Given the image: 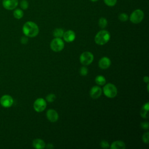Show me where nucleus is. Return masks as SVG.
Wrapping results in <instances>:
<instances>
[{
    "label": "nucleus",
    "mask_w": 149,
    "mask_h": 149,
    "mask_svg": "<svg viewBox=\"0 0 149 149\" xmlns=\"http://www.w3.org/2000/svg\"><path fill=\"white\" fill-rule=\"evenodd\" d=\"M24 34L28 37H34L39 33V28L36 23L31 21L26 22L22 28Z\"/></svg>",
    "instance_id": "1"
},
{
    "label": "nucleus",
    "mask_w": 149,
    "mask_h": 149,
    "mask_svg": "<svg viewBox=\"0 0 149 149\" xmlns=\"http://www.w3.org/2000/svg\"><path fill=\"white\" fill-rule=\"evenodd\" d=\"M110 39L109 33L105 30L100 31L95 36L94 41L98 45H104L108 42Z\"/></svg>",
    "instance_id": "2"
},
{
    "label": "nucleus",
    "mask_w": 149,
    "mask_h": 149,
    "mask_svg": "<svg viewBox=\"0 0 149 149\" xmlns=\"http://www.w3.org/2000/svg\"><path fill=\"white\" fill-rule=\"evenodd\" d=\"M103 93L108 98H114L116 96L118 90L116 87L112 83H107L103 87Z\"/></svg>",
    "instance_id": "3"
},
{
    "label": "nucleus",
    "mask_w": 149,
    "mask_h": 149,
    "mask_svg": "<svg viewBox=\"0 0 149 149\" xmlns=\"http://www.w3.org/2000/svg\"><path fill=\"white\" fill-rule=\"evenodd\" d=\"M144 16V14L143 10L141 9H136L131 13L129 19L132 23L138 24L143 20Z\"/></svg>",
    "instance_id": "4"
},
{
    "label": "nucleus",
    "mask_w": 149,
    "mask_h": 149,
    "mask_svg": "<svg viewBox=\"0 0 149 149\" xmlns=\"http://www.w3.org/2000/svg\"><path fill=\"white\" fill-rule=\"evenodd\" d=\"M50 48L54 52H59L64 48V42L61 38L55 37L50 43Z\"/></svg>",
    "instance_id": "5"
},
{
    "label": "nucleus",
    "mask_w": 149,
    "mask_h": 149,
    "mask_svg": "<svg viewBox=\"0 0 149 149\" xmlns=\"http://www.w3.org/2000/svg\"><path fill=\"white\" fill-rule=\"evenodd\" d=\"M94 59L93 54L88 51L83 52L80 56V61L83 65H88L92 63Z\"/></svg>",
    "instance_id": "6"
},
{
    "label": "nucleus",
    "mask_w": 149,
    "mask_h": 149,
    "mask_svg": "<svg viewBox=\"0 0 149 149\" xmlns=\"http://www.w3.org/2000/svg\"><path fill=\"white\" fill-rule=\"evenodd\" d=\"M47 107V102L45 100L42 98H37L34 102L33 108L34 110L37 112H41L43 111Z\"/></svg>",
    "instance_id": "7"
},
{
    "label": "nucleus",
    "mask_w": 149,
    "mask_h": 149,
    "mask_svg": "<svg viewBox=\"0 0 149 149\" xmlns=\"http://www.w3.org/2000/svg\"><path fill=\"white\" fill-rule=\"evenodd\" d=\"M0 104L4 108H9L13 104V99L9 95H3L0 99Z\"/></svg>",
    "instance_id": "8"
},
{
    "label": "nucleus",
    "mask_w": 149,
    "mask_h": 149,
    "mask_svg": "<svg viewBox=\"0 0 149 149\" xmlns=\"http://www.w3.org/2000/svg\"><path fill=\"white\" fill-rule=\"evenodd\" d=\"M19 3L18 0H3L2 6L7 10H13L16 9Z\"/></svg>",
    "instance_id": "9"
},
{
    "label": "nucleus",
    "mask_w": 149,
    "mask_h": 149,
    "mask_svg": "<svg viewBox=\"0 0 149 149\" xmlns=\"http://www.w3.org/2000/svg\"><path fill=\"white\" fill-rule=\"evenodd\" d=\"M46 116L48 120L51 122H55L58 120L59 116L57 112L52 109H49L47 111Z\"/></svg>",
    "instance_id": "10"
},
{
    "label": "nucleus",
    "mask_w": 149,
    "mask_h": 149,
    "mask_svg": "<svg viewBox=\"0 0 149 149\" xmlns=\"http://www.w3.org/2000/svg\"><path fill=\"white\" fill-rule=\"evenodd\" d=\"M102 89L98 86H95L91 87L90 91V97L93 99H97L99 98L102 94Z\"/></svg>",
    "instance_id": "11"
},
{
    "label": "nucleus",
    "mask_w": 149,
    "mask_h": 149,
    "mask_svg": "<svg viewBox=\"0 0 149 149\" xmlns=\"http://www.w3.org/2000/svg\"><path fill=\"white\" fill-rule=\"evenodd\" d=\"M62 37L66 42H72L75 39L76 34L73 30H69L64 32Z\"/></svg>",
    "instance_id": "12"
},
{
    "label": "nucleus",
    "mask_w": 149,
    "mask_h": 149,
    "mask_svg": "<svg viewBox=\"0 0 149 149\" xmlns=\"http://www.w3.org/2000/svg\"><path fill=\"white\" fill-rule=\"evenodd\" d=\"M111 64V60L106 56L101 58L98 62V66L102 69H106L108 68L110 66Z\"/></svg>",
    "instance_id": "13"
},
{
    "label": "nucleus",
    "mask_w": 149,
    "mask_h": 149,
    "mask_svg": "<svg viewBox=\"0 0 149 149\" xmlns=\"http://www.w3.org/2000/svg\"><path fill=\"white\" fill-rule=\"evenodd\" d=\"M33 146L37 149H43L45 147V142L41 139H36L33 141Z\"/></svg>",
    "instance_id": "14"
},
{
    "label": "nucleus",
    "mask_w": 149,
    "mask_h": 149,
    "mask_svg": "<svg viewBox=\"0 0 149 149\" xmlns=\"http://www.w3.org/2000/svg\"><path fill=\"white\" fill-rule=\"evenodd\" d=\"M126 148V145L124 142L120 140H117L113 141L110 146L111 149H124Z\"/></svg>",
    "instance_id": "15"
},
{
    "label": "nucleus",
    "mask_w": 149,
    "mask_h": 149,
    "mask_svg": "<svg viewBox=\"0 0 149 149\" xmlns=\"http://www.w3.org/2000/svg\"><path fill=\"white\" fill-rule=\"evenodd\" d=\"M149 109V102H146L141 108L140 111V115L143 118H148V111Z\"/></svg>",
    "instance_id": "16"
},
{
    "label": "nucleus",
    "mask_w": 149,
    "mask_h": 149,
    "mask_svg": "<svg viewBox=\"0 0 149 149\" xmlns=\"http://www.w3.org/2000/svg\"><path fill=\"white\" fill-rule=\"evenodd\" d=\"M95 81L96 84H97L98 85L103 86L105 84L106 80H105V78L103 76L98 75V76H96V77L95 79Z\"/></svg>",
    "instance_id": "17"
},
{
    "label": "nucleus",
    "mask_w": 149,
    "mask_h": 149,
    "mask_svg": "<svg viewBox=\"0 0 149 149\" xmlns=\"http://www.w3.org/2000/svg\"><path fill=\"white\" fill-rule=\"evenodd\" d=\"M13 16L17 19H20L24 15L23 11L20 9H16L13 11Z\"/></svg>",
    "instance_id": "18"
},
{
    "label": "nucleus",
    "mask_w": 149,
    "mask_h": 149,
    "mask_svg": "<svg viewBox=\"0 0 149 149\" xmlns=\"http://www.w3.org/2000/svg\"><path fill=\"white\" fill-rule=\"evenodd\" d=\"M64 31L62 29L57 28L55 29L53 31V36L56 38H61L63 37Z\"/></svg>",
    "instance_id": "19"
},
{
    "label": "nucleus",
    "mask_w": 149,
    "mask_h": 149,
    "mask_svg": "<svg viewBox=\"0 0 149 149\" xmlns=\"http://www.w3.org/2000/svg\"><path fill=\"white\" fill-rule=\"evenodd\" d=\"M108 22L105 17H101L98 20V25L100 28L104 29L107 26Z\"/></svg>",
    "instance_id": "20"
},
{
    "label": "nucleus",
    "mask_w": 149,
    "mask_h": 149,
    "mask_svg": "<svg viewBox=\"0 0 149 149\" xmlns=\"http://www.w3.org/2000/svg\"><path fill=\"white\" fill-rule=\"evenodd\" d=\"M118 18H119V20H120L121 22H126V21H127L128 20L129 16H128V15L126 13H120L119 15Z\"/></svg>",
    "instance_id": "21"
},
{
    "label": "nucleus",
    "mask_w": 149,
    "mask_h": 149,
    "mask_svg": "<svg viewBox=\"0 0 149 149\" xmlns=\"http://www.w3.org/2000/svg\"><path fill=\"white\" fill-rule=\"evenodd\" d=\"M104 3L108 6L112 7L116 4L117 0H104Z\"/></svg>",
    "instance_id": "22"
},
{
    "label": "nucleus",
    "mask_w": 149,
    "mask_h": 149,
    "mask_svg": "<svg viewBox=\"0 0 149 149\" xmlns=\"http://www.w3.org/2000/svg\"><path fill=\"white\" fill-rule=\"evenodd\" d=\"M56 99V96L54 94H49L46 96V100L49 102H54Z\"/></svg>",
    "instance_id": "23"
},
{
    "label": "nucleus",
    "mask_w": 149,
    "mask_h": 149,
    "mask_svg": "<svg viewBox=\"0 0 149 149\" xmlns=\"http://www.w3.org/2000/svg\"><path fill=\"white\" fill-rule=\"evenodd\" d=\"M20 6L23 10L27 9L28 8V7H29V3H28L27 1H26V0H22L20 2Z\"/></svg>",
    "instance_id": "24"
},
{
    "label": "nucleus",
    "mask_w": 149,
    "mask_h": 149,
    "mask_svg": "<svg viewBox=\"0 0 149 149\" xmlns=\"http://www.w3.org/2000/svg\"><path fill=\"white\" fill-rule=\"evenodd\" d=\"M143 141L146 143L148 144L149 143V133L148 132L144 133L142 136Z\"/></svg>",
    "instance_id": "25"
},
{
    "label": "nucleus",
    "mask_w": 149,
    "mask_h": 149,
    "mask_svg": "<svg viewBox=\"0 0 149 149\" xmlns=\"http://www.w3.org/2000/svg\"><path fill=\"white\" fill-rule=\"evenodd\" d=\"M80 74L81 75V76H85L88 73V69L86 67V66H82L80 69Z\"/></svg>",
    "instance_id": "26"
},
{
    "label": "nucleus",
    "mask_w": 149,
    "mask_h": 149,
    "mask_svg": "<svg viewBox=\"0 0 149 149\" xmlns=\"http://www.w3.org/2000/svg\"><path fill=\"white\" fill-rule=\"evenodd\" d=\"M100 146L103 148H108L109 147V144L106 140H102L100 143Z\"/></svg>",
    "instance_id": "27"
},
{
    "label": "nucleus",
    "mask_w": 149,
    "mask_h": 149,
    "mask_svg": "<svg viewBox=\"0 0 149 149\" xmlns=\"http://www.w3.org/2000/svg\"><path fill=\"white\" fill-rule=\"evenodd\" d=\"M141 127L143 129H148L149 127V123L148 122H143L141 123Z\"/></svg>",
    "instance_id": "28"
},
{
    "label": "nucleus",
    "mask_w": 149,
    "mask_h": 149,
    "mask_svg": "<svg viewBox=\"0 0 149 149\" xmlns=\"http://www.w3.org/2000/svg\"><path fill=\"white\" fill-rule=\"evenodd\" d=\"M28 38L27 36H23V37H22L21 39H20V42L22 44H26L28 42Z\"/></svg>",
    "instance_id": "29"
},
{
    "label": "nucleus",
    "mask_w": 149,
    "mask_h": 149,
    "mask_svg": "<svg viewBox=\"0 0 149 149\" xmlns=\"http://www.w3.org/2000/svg\"><path fill=\"white\" fill-rule=\"evenodd\" d=\"M45 147H46L47 148H50V149L54 148L53 144H51V143H48V144L47 145V146H45Z\"/></svg>",
    "instance_id": "30"
},
{
    "label": "nucleus",
    "mask_w": 149,
    "mask_h": 149,
    "mask_svg": "<svg viewBox=\"0 0 149 149\" xmlns=\"http://www.w3.org/2000/svg\"><path fill=\"white\" fill-rule=\"evenodd\" d=\"M143 81H144V82H146V83H148V81H149V78H148V76H144V77H143Z\"/></svg>",
    "instance_id": "31"
},
{
    "label": "nucleus",
    "mask_w": 149,
    "mask_h": 149,
    "mask_svg": "<svg viewBox=\"0 0 149 149\" xmlns=\"http://www.w3.org/2000/svg\"><path fill=\"white\" fill-rule=\"evenodd\" d=\"M91 1H92V2H97V1H98V0H90Z\"/></svg>",
    "instance_id": "32"
},
{
    "label": "nucleus",
    "mask_w": 149,
    "mask_h": 149,
    "mask_svg": "<svg viewBox=\"0 0 149 149\" xmlns=\"http://www.w3.org/2000/svg\"><path fill=\"white\" fill-rule=\"evenodd\" d=\"M147 90L148 91V84H147Z\"/></svg>",
    "instance_id": "33"
}]
</instances>
